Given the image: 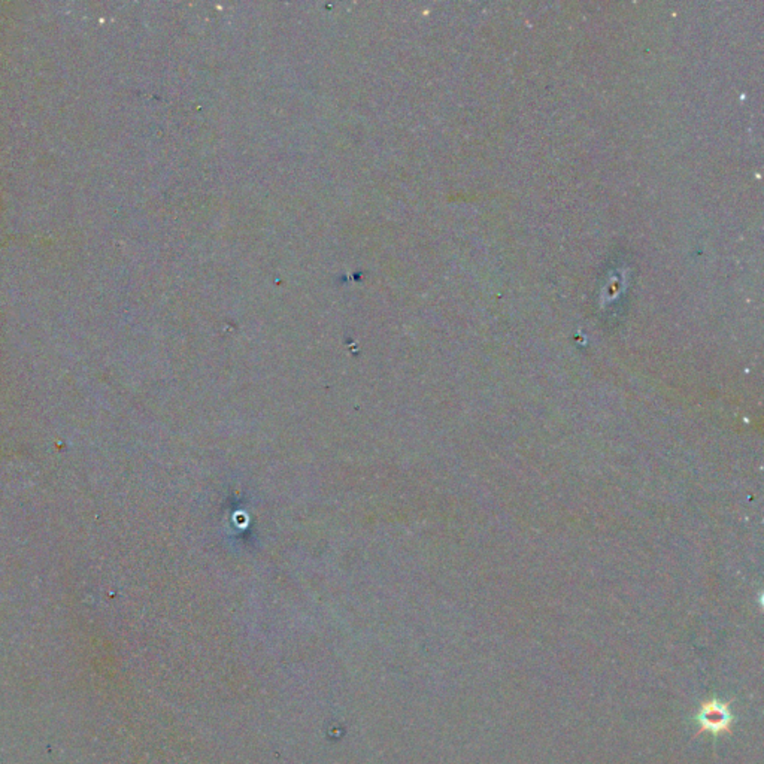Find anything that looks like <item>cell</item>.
I'll return each mask as SVG.
<instances>
[{
  "instance_id": "6da1fadb",
  "label": "cell",
  "mask_w": 764,
  "mask_h": 764,
  "mask_svg": "<svg viewBox=\"0 0 764 764\" xmlns=\"http://www.w3.org/2000/svg\"><path fill=\"white\" fill-rule=\"evenodd\" d=\"M732 720L733 717L729 708L720 702L705 703L697 715V721L702 725V729L712 733H721L727 730L730 727Z\"/></svg>"
}]
</instances>
